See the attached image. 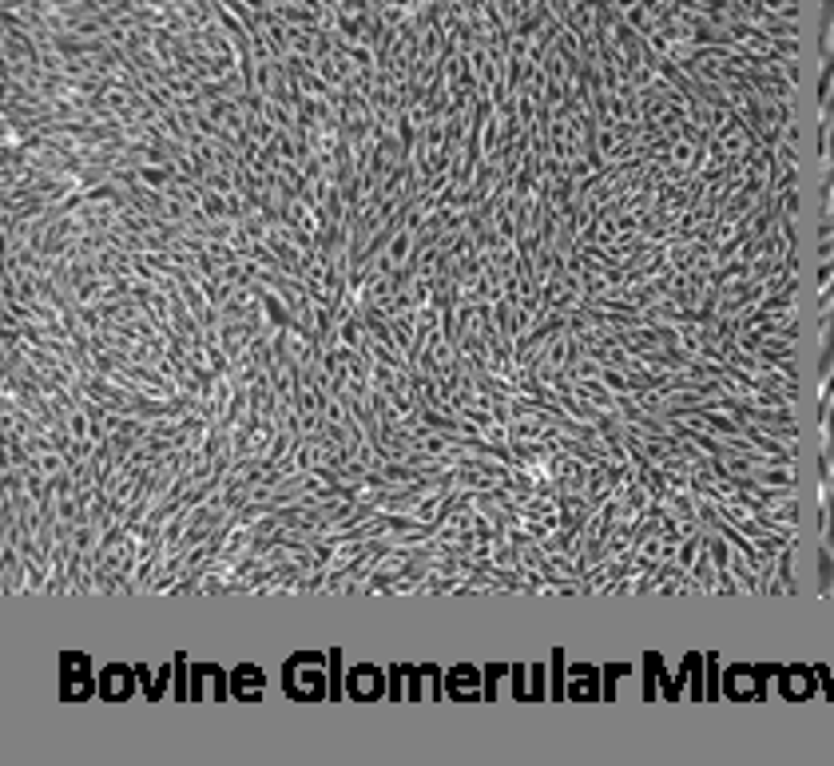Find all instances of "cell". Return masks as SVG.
Wrapping results in <instances>:
<instances>
[{
    "instance_id": "obj_5",
    "label": "cell",
    "mask_w": 834,
    "mask_h": 766,
    "mask_svg": "<svg viewBox=\"0 0 834 766\" xmlns=\"http://www.w3.org/2000/svg\"><path fill=\"white\" fill-rule=\"evenodd\" d=\"M88 659L84 655H64V699H84L91 691V679H88Z\"/></svg>"
},
{
    "instance_id": "obj_9",
    "label": "cell",
    "mask_w": 834,
    "mask_h": 766,
    "mask_svg": "<svg viewBox=\"0 0 834 766\" xmlns=\"http://www.w3.org/2000/svg\"><path fill=\"white\" fill-rule=\"evenodd\" d=\"M727 691L731 695H751V667H731L727 671Z\"/></svg>"
},
{
    "instance_id": "obj_10",
    "label": "cell",
    "mask_w": 834,
    "mask_h": 766,
    "mask_svg": "<svg viewBox=\"0 0 834 766\" xmlns=\"http://www.w3.org/2000/svg\"><path fill=\"white\" fill-rule=\"evenodd\" d=\"M477 687V671L473 667H457L449 676V691H473Z\"/></svg>"
},
{
    "instance_id": "obj_6",
    "label": "cell",
    "mask_w": 834,
    "mask_h": 766,
    "mask_svg": "<svg viewBox=\"0 0 834 766\" xmlns=\"http://www.w3.org/2000/svg\"><path fill=\"white\" fill-rule=\"evenodd\" d=\"M99 691H104V699H127L135 691V676L127 667H107L99 676Z\"/></svg>"
},
{
    "instance_id": "obj_3",
    "label": "cell",
    "mask_w": 834,
    "mask_h": 766,
    "mask_svg": "<svg viewBox=\"0 0 834 766\" xmlns=\"http://www.w3.org/2000/svg\"><path fill=\"white\" fill-rule=\"evenodd\" d=\"M227 691H231V687L223 683V671H219V667H211V663H203V667L195 663V667H191V695H195L199 703H203L207 695L227 699Z\"/></svg>"
},
{
    "instance_id": "obj_2",
    "label": "cell",
    "mask_w": 834,
    "mask_h": 766,
    "mask_svg": "<svg viewBox=\"0 0 834 766\" xmlns=\"http://www.w3.org/2000/svg\"><path fill=\"white\" fill-rule=\"evenodd\" d=\"M4 592L8 596H21L29 592V560L16 544H4Z\"/></svg>"
},
{
    "instance_id": "obj_8",
    "label": "cell",
    "mask_w": 834,
    "mask_h": 766,
    "mask_svg": "<svg viewBox=\"0 0 834 766\" xmlns=\"http://www.w3.org/2000/svg\"><path fill=\"white\" fill-rule=\"evenodd\" d=\"M572 695H596V671L592 667H572Z\"/></svg>"
},
{
    "instance_id": "obj_7",
    "label": "cell",
    "mask_w": 834,
    "mask_h": 766,
    "mask_svg": "<svg viewBox=\"0 0 834 766\" xmlns=\"http://www.w3.org/2000/svg\"><path fill=\"white\" fill-rule=\"evenodd\" d=\"M262 687H267V679H262V671L251 667V663H243L231 676V695H238V699H251L254 691H262Z\"/></svg>"
},
{
    "instance_id": "obj_1",
    "label": "cell",
    "mask_w": 834,
    "mask_h": 766,
    "mask_svg": "<svg viewBox=\"0 0 834 766\" xmlns=\"http://www.w3.org/2000/svg\"><path fill=\"white\" fill-rule=\"evenodd\" d=\"M326 663L322 651H298L287 659V695L295 699H322L326 695Z\"/></svg>"
},
{
    "instance_id": "obj_4",
    "label": "cell",
    "mask_w": 834,
    "mask_h": 766,
    "mask_svg": "<svg viewBox=\"0 0 834 766\" xmlns=\"http://www.w3.org/2000/svg\"><path fill=\"white\" fill-rule=\"evenodd\" d=\"M346 691L354 699H378L386 691V679H382L378 667H350L346 671Z\"/></svg>"
}]
</instances>
